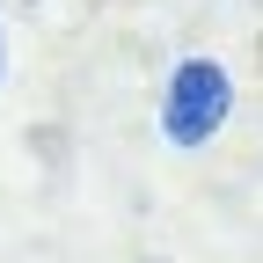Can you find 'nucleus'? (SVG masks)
<instances>
[{"mask_svg":"<svg viewBox=\"0 0 263 263\" xmlns=\"http://www.w3.org/2000/svg\"><path fill=\"white\" fill-rule=\"evenodd\" d=\"M227 103H234V88L212 59H183L176 81H168V103H161V132H168L176 146H205L212 132L227 124Z\"/></svg>","mask_w":263,"mask_h":263,"instance_id":"f257e3e1","label":"nucleus"}]
</instances>
